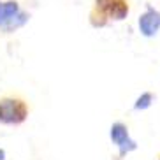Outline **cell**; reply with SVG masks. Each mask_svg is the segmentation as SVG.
Returning <instances> with one entry per match:
<instances>
[{
  "label": "cell",
  "mask_w": 160,
  "mask_h": 160,
  "mask_svg": "<svg viewBox=\"0 0 160 160\" xmlns=\"http://www.w3.org/2000/svg\"><path fill=\"white\" fill-rule=\"evenodd\" d=\"M130 14L128 0H93V7L88 14V21L93 28H104L109 23H118Z\"/></svg>",
  "instance_id": "6da1fadb"
},
{
  "label": "cell",
  "mask_w": 160,
  "mask_h": 160,
  "mask_svg": "<svg viewBox=\"0 0 160 160\" xmlns=\"http://www.w3.org/2000/svg\"><path fill=\"white\" fill-rule=\"evenodd\" d=\"M30 108L27 100L16 95H5L0 97V123L9 125V127H18L23 125L28 120Z\"/></svg>",
  "instance_id": "7a4b0ae2"
},
{
  "label": "cell",
  "mask_w": 160,
  "mask_h": 160,
  "mask_svg": "<svg viewBox=\"0 0 160 160\" xmlns=\"http://www.w3.org/2000/svg\"><path fill=\"white\" fill-rule=\"evenodd\" d=\"M109 139L118 148V157L120 158H123L128 153L137 150V142L130 137L128 127L123 122H114L111 125V128H109Z\"/></svg>",
  "instance_id": "3957f363"
},
{
  "label": "cell",
  "mask_w": 160,
  "mask_h": 160,
  "mask_svg": "<svg viewBox=\"0 0 160 160\" xmlns=\"http://www.w3.org/2000/svg\"><path fill=\"white\" fill-rule=\"evenodd\" d=\"M137 27H139L141 35L148 39L155 37L160 32V11H157L151 5H146V11L137 19Z\"/></svg>",
  "instance_id": "277c9868"
},
{
  "label": "cell",
  "mask_w": 160,
  "mask_h": 160,
  "mask_svg": "<svg viewBox=\"0 0 160 160\" xmlns=\"http://www.w3.org/2000/svg\"><path fill=\"white\" fill-rule=\"evenodd\" d=\"M21 7L16 0H0V27H4L5 23H9L11 19L18 14Z\"/></svg>",
  "instance_id": "5b68a950"
},
{
  "label": "cell",
  "mask_w": 160,
  "mask_h": 160,
  "mask_svg": "<svg viewBox=\"0 0 160 160\" xmlns=\"http://www.w3.org/2000/svg\"><path fill=\"white\" fill-rule=\"evenodd\" d=\"M30 21V14L25 12V11H19L14 18L11 19L9 23H5L4 27H0V32L2 33H12V32H18L19 28H23L25 25Z\"/></svg>",
  "instance_id": "8992f818"
},
{
  "label": "cell",
  "mask_w": 160,
  "mask_h": 160,
  "mask_svg": "<svg viewBox=\"0 0 160 160\" xmlns=\"http://www.w3.org/2000/svg\"><path fill=\"white\" fill-rule=\"evenodd\" d=\"M155 102V95L151 92H142L134 102V111H146L151 108V104Z\"/></svg>",
  "instance_id": "52a82bcc"
},
{
  "label": "cell",
  "mask_w": 160,
  "mask_h": 160,
  "mask_svg": "<svg viewBox=\"0 0 160 160\" xmlns=\"http://www.w3.org/2000/svg\"><path fill=\"white\" fill-rule=\"evenodd\" d=\"M0 160H5V150L0 148Z\"/></svg>",
  "instance_id": "ba28073f"
},
{
  "label": "cell",
  "mask_w": 160,
  "mask_h": 160,
  "mask_svg": "<svg viewBox=\"0 0 160 160\" xmlns=\"http://www.w3.org/2000/svg\"><path fill=\"white\" fill-rule=\"evenodd\" d=\"M158 160H160V155H158Z\"/></svg>",
  "instance_id": "9c48e42d"
}]
</instances>
